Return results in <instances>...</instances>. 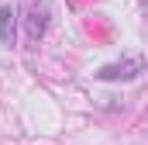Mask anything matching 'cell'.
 <instances>
[{
	"label": "cell",
	"instance_id": "7a4b0ae2",
	"mask_svg": "<svg viewBox=\"0 0 148 145\" xmlns=\"http://www.w3.org/2000/svg\"><path fill=\"white\" fill-rule=\"evenodd\" d=\"M14 38H17V14L14 7H0V41L14 45Z\"/></svg>",
	"mask_w": 148,
	"mask_h": 145
},
{
	"label": "cell",
	"instance_id": "6da1fadb",
	"mask_svg": "<svg viewBox=\"0 0 148 145\" xmlns=\"http://www.w3.org/2000/svg\"><path fill=\"white\" fill-rule=\"evenodd\" d=\"M141 72H145V59H141V55H127V59H121V62L103 66L97 76H100L103 83H117V79H134V76H141Z\"/></svg>",
	"mask_w": 148,
	"mask_h": 145
},
{
	"label": "cell",
	"instance_id": "3957f363",
	"mask_svg": "<svg viewBox=\"0 0 148 145\" xmlns=\"http://www.w3.org/2000/svg\"><path fill=\"white\" fill-rule=\"evenodd\" d=\"M45 24H48V3L41 0V3H35V7H31V21H28L31 38H41V35H45Z\"/></svg>",
	"mask_w": 148,
	"mask_h": 145
}]
</instances>
